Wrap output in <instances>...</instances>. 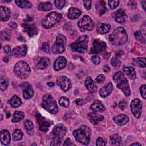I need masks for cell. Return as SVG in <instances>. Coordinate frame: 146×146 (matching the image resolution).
Wrapping results in <instances>:
<instances>
[{
    "mask_svg": "<svg viewBox=\"0 0 146 146\" xmlns=\"http://www.w3.org/2000/svg\"><path fill=\"white\" fill-rule=\"evenodd\" d=\"M67 132V128L62 124L56 125L50 133V145H58L61 144Z\"/></svg>",
    "mask_w": 146,
    "mask_h": 146,
    "instance_id": "6da1fadb",
    "label": "cell"
},
{
    "mask_svg": "<svg viewBox=\"0 0 146 146\" xmlns=\"http://www.w3.org/2000/svg\"><path fill=\"white\" fill-rule=\"evenodd\" d=\"M128 40V35L125 29L121 27L116 29L109 35V40L115 46H121Z\"/></svg>",
    "mask_w": 146,
    "mask_h": 146,
    "instance_id": "7a4b0ae2",
    "label": "cell"
},
{
    "mask_svg": "<svg viewBox=\"0 0 146 146\" xmlns=\"http://www.w3.org/2000/svg\"><path fill=\"white\" fill-rule=\"evenodd\" d=\"M113 80L117 88L120 89L126 96L130 95L131 90L128 82L122 72H116L113 76Z\"/></svg>",
    "mask_w": 146,
    "mask_h": 146,
    "instance_id": "3957f363",
    "label": "cell"
},
{
    "mask_svg": "<svg viewBox=\"0 0 146 146\" xmlns=\"http://www.w3.org/2000/svg\"><path fill=\"white\" fill-rule=\"evenodd\" d=\"M72 134L77 141L85 145H88L90 140L91 130L88 127L82 125L79 128L75 129Z\"/></svg>",
    "mask_w": 146,
    "mask_h": 146,
    "instance_id": "277c9868",
    "label": "cell"
},
{
    "mask_svg": "<svg viewBox=\"0 0 146 146\" xmlns=\"http://www.w3.org/2000/svg\"><path fill=\"white\" fill-rule=\"evenodd\" d=\"M30 72L31 70L29 64L24 61H19L14 66V72L20 79H27L30 75Z\"/></svg>",
    "mask_w": 146,
    "mask_h": 146,
    "instance_id": "5b68a950",
    "label": "cell"
},
{
    "mask_svg": "<svg viewBox=\"0 0 146 146\" xmlns=\"http://www.w3.org/2000/svg\"><path fill=\"white\" fill-rule=\"evenodd\" d=\"M42 107L52 114H56L59 110L56 102L49 94H47L43 96Z\"/></svg>",
    "mask_w": 146,
    "mask_h": 146,
    "instance_id": "8992f818",
    "label": "cell"
},
{
    "mask_svg": "<svg viewBox=\"0 0 146 146\" xmlns=\"http://www.w3.org/2000/svg\"><path fill=\"white\" fill-rule=\"evenodd\" d=\"M88 37L87 35L80 36L75 42L70 45L71 49L74 52L84 53L88 48Z\"/></svg>",
    "mask_w": 146,
    "mask_h": 146,
    "instance_id": "52a82bcc",
    "label": "cell"
},
{
    "mask_svg": "<svg viewBox=\"0 0 146 146\" xmlns=\"http://www.w3.org/2000/svg\"><path fill=\"white\" fill-rule=\"evenodd\" d=\"M62 15L56 11H52L48 13L42 21V25L45 29H50L54 26L56 23L62 19Z\"/></svg>",
    "mask_w": 146,
    "mask_h": 146,
    "instance_id": "ba28073f",
    "label": "cell"
},
{
    "mask_svg": "<svg viewBox=\"0 0 146 146\" xmlns=\"http://www.w3.org/2000/svg\"><path fill=\"white\" fill-rule=\"evenodd\" d=\"M67 43V39L64 35L59 34L55 43L52 46V51L54 54H61L64 52Z\"/></svg>",
    "mask_w": 146,
    "mask_h": 146,
    "instance_id": "9c48e42d",
    "label": "cell"
},
{
    "mask_svg": "<svg viewBox=\"0 0 146 146\" xmlns=\"http://www.w3.org/2000/svg\"><path fill=\"white\" fill-rule=\"evenodd\" d=\"M78 26L82 31H91L94 27V23L89 16L85 15L78 21Z\"/></svg>",
    "mask_w": 146,
    "mask_h": 146,
    "instance_id": "30bf717a",
    "label": "cell"
},
{
    "mask_svg": "<svg viewBox=\"0 0 146 146\" xmlns=\"http://www.w3.org/2000/svg\"><path fill=\"white\" fill-rule=\"evenodd\" d=\"M130 108L131 112L135 117L139 118L141 116L142 112V103L140 99H133L131 103Z\"/></svg>",
    "mask_w": 146,
    "mask_h": 146,
    "instance_id": "8fae6325",
    "label": "cell"
},
{
    "mask_svg": "<svg viewBox=\"0 0 146 146\" xmlns=\"http://www.w3.org/2000/svg\"><path fill=\"white\" fill-rule=\"evenodd\" d=\"M57 84L64 91H68L71 87V83L70 80L65 76H59L56 80Z\"/></svg>",
    "mask_w": 146,
    "mask_h": 146,
    "instance_id": "7c38bea8",
    "label": "cell"
},
{
    "mask_svg": "<svg viewBox=\"0 0 146 146\" xmlns=\"http://www.w3.org/2000/svg\"><path fill=\"white\" fill-rule=\"evenodd\" d=\"M106 48V43L104 42L97 39L94 40L93 42L92 47L91 49V52L92 54H98L105 50Z\"/></svg>",
    "mask_w": 146,
    "mask_h": 146,
    "instance_id": "4fadbf2b",
    "label": "cell"
},
{
    "mask_svg": "<svg viewBox=\"0 0 146 146\" xmlns=\"http://www.w3.org/2000/svg\"><path fill=\"white\" fill-rule=\"evenodd\" d=\"M112 17L117 22L120 23H124L128 18L125 11L122 9H120L113 13Z\"/></svg>",
    "mask_w": 146,
    "mask_h": 146,
    "instance_id": "5bb4252c",
    "label": "cell"
},
{
    "mask_svg": "<svg viewBox=\"0 0 146 146\" xmlns=\"http://www.w3.org/2000/svg\"><path fill=\"white\" fill-rule=\"evenodd\" d=\"M36 119L39 126L40 130L43 132H47L51 125L50 123L39 113L37 114Z\"/></svg>",
    "mask_w": 146,
    "mask_h": 146,
    "instance_id": "9a60e30c",
    "label": "cell"
},
{
    "mask_svg": "<svg viewBox=\"0 0 146 146\" xmlns=\"http://www.w3.org/2000/svg\"><path fill=\"white\" fill-rule=\"evenodd\" d=\"M21 86L23 89V94L24 98L26 99H30L34 94V91L31 86L27 82H24L21 84Z\"/></svg>",
    "mask_w": 146,
    "mask_h": 146,
    "instance_id": "2e32d148",
    "label": "cell"
},
{
    "mask_svg": "<svg viewBox=\"0 0 146 146\" xmlns=\"http://www.w3.org/2000/svg\"><path fill=\"white\" fill-rule=\"evenodd\" d=\"M27 51V47L25 45L15 47L12 51V55L17 58L23 57L26 55Z\"/></svg>",
    "mask_w": 146,
    "mask_h": 146,
    "instance_id": "e0dca14e",
    "label": "cell"
},
{
    "mask_svg": "<svg viewBox=\"0 0 146 146\" xmlns=\"http://www.w3.org/2000/svg\"><path fill=\"white\" fill-rule=\"evenodd\" d=\"M66 64L67 60L66 58L63 56H59L55 60L53 67L55 71H59L64 68Z\"/></svg>",
    "mask_w": 146,
    "mask_h": 146,
    "instance_id": "ac0fdd59",
    "label": "cell"
},
{
    "mask_svg": "<svg viewBox=\"0 0 146 146\" xmlns=\"http://www.w3.org/2000/svg\"><path fill=\"white\" fill-rule=\"evenodd\" d=\"M25 31L27 33L30 37H33L38 34V29L35 25L25 24L23 25Z\"/></svg>",
    "mask_w": 146,
    "mask_h": 146,
    "instance_id": "d6986e66",
    "label": "cell"
},
{
    "mask_svg": "<svg viewBox=\"0 0 146 146\" xmlns=\"http://www.w3.org/2000/svg\"><path fill=\"white\" fill-rule=\"evenodd\" d=\"M88 118L90 121L94 125L98 124L104 119V116L95 112H90L88 113Z\"/></svg>",
    "mask_w": 146,
    "mask_h": 146,
    "instance_id": "ffe728a7",
    "label": "cell"
},
{
    "mask_svg": "<svg viewBox=\"0 0 146 146\" xmlns=\"http://www.w3.org/2000/svg\"><path fill=\"white\" fill-rule=\"evenodd\" d=\"M114 122L117 125L121 126L125 125L129 121V117L125 114H120L113 118Z\"/></svg>",
    "mask_w": 146,
    "mask_h": 146,
    "instance_id": "44dd1931",
    "label": "cell"
},
{
    "mask_svg": "<svg viewBox=\"0 0 146 146\" xmlns=\"http://www.w3.org/2000/svg\"><path fill=\"white\" fill-rule=\"evenodd\" d=\"M85 86L90 92L94 93L97 90V86L91 77H87L85 80Z\"/></svg>",
    "mask_w": 146,
    "mask_h": 146,
    "instance_id": "7402d4cb",
    "label": "cell"
},
{
    "mask_svg": "<svg viewBox=\"0 0 146 146\" xmlns=\"http://www.w3.org/2000/svg\"><path fill=\"white\" fill-rule=\"evenodd\" d=\"M10 10L6 6L0 7V19L1 21H7L10 17Z\"/></svg>",
    "mask_w": 146,
    "mask_h": 146,
    "instance_id": "603a6c76",
    "label": "cell"
},
{
    "mask_svg": "<svg viewBox=\"0 0 146 146\" xmlns=\"http://www.w3.org/2000/svg\"><path fill=\"white\" fill-rule=\"evenodd\" d=\"M113 86L111 82L108 83L106 86L103 87L99 90V95L102 98H105L112 91Z\"/></svg>",
    "mask_w": 146,
    "mask_h": 146,
    "instance_id": "cb8c5ba5",
    "label": "cell"
},
{
    "mask_svg": "<svg viewBox=\"0 0 146 146\" xmlns=\"http://www.w3.org/2000/svg\"><path fill=\"white\" fill-rule=\"evenodd\" d=\"M10 141V135L7 130L3 129L1 131V142L5 145H7Z\"/></svg>",
    "mask_w": 146,
    "mask_h": 146,
    "instance_id": "d4e9b609",
    "label": "cell"
},
{
    "mask_svg": "<svg viewBox=\"0 0 146 146\" xmlns=\"http://www.w3.org/2000/svg\"><path fill=\"white\" fill-rule=\"evenodd\" d=\"M90 108L94 112H102L105 110V107L103 103L98 100L94 101L93 103L90 106Z\"/></svg>",
    "mask_w": 146,
    "mask_h": 146,
    "instance_id": "484cf974",
    "label": "cell"
},
{
    "mask_svg": "<svg viewBox=\"0 0 146 146\" xmlns=\"http://www.w3.org/2000/svg\"><path fill=\"white\" fill-rule=\"evenodd\" d=\"M111 26L109 24L104 23H100L96 27V31L99 34H104L110 31Z\"/></svg>",
    "mask_w": 146,
    "mask_h": 146,
    "instance_id": "4316f807",
    "label": "cell"
},
{
    "mask_svg": "<svg viewBox=\"0 0 146 146\" xmlns=\"http://www.w3.org/2000/svg\"><path fill=\"white\" fill-rule=\"evenodd\" d=\"M81 15V11L76 7H71L67 13V17L70 19L78 18Z\"/></svg>",
    "mask_w": 146,
    "mask_h": 146,
    "instance_id": "83f0119b",
    "label": "cell"
},
{
    "mask_svg": "<svg viewBox=\"0 0 146 146\" xmlns=\"http://www.w3.org/2000/svg\"><path fill=\"white\" fill-rule=\"evenodd\" d=\"M123 71L124 74L131 80H134L136 78V74L135 70L132 67H126L124 68Z\"/></svg>",
    "mask_w": 146,
    "mask_h": 146,
    "instance_id": "f1b7e54d",
    "label": "cell"
},
{
    "mask_svg": "<svg viewBox=\"0 0 146 146\" xmlns=\"http://www.w3.org/2000/svg\"><path fill=\"white\" fill-rule=\"evenodd\" d=\"M9 103L13 108H17L19 107L22 104V101L18 96L14 95L9 100Z\"/></svg>",
    "mask_w": 146,
    "mask_h": 146,
    "instance_id": "f546056e",
    "label": "cell"
},
{
    "mask_svg": "<svg viewBox=\"0 0 146 146\" xmlns=\"http://www.w3.org/2000/svg\"><path fill=\"white\" fill-rule=\"evenodd\" d=\"M50 60L47 58H41L36 64V68L39 70H43L46 68L49 64Z\"/></svg>",
    "mask_w": 146,
    "mask_h": 146,
    "instance_id": "4dcf8cb0",
    "label": "cell"
},
{
    "mask_svg": "<svg viewBox=\"0 0 146 146\" xmlns=\"http://www.w3.org/2000/svg\"><path fill=\"white\" fill-rule=\"evenodd\" d=\"M104 1H99L96 5L95 8L96 12L99 15L103 14L106 11V7Z\"/></svg>",
    "mask_w": 146,
    "mask_h": 146,
    "instance_id": "1f68e13d",
    "label": "cell"
},
{
    "mask_svg": "<svg viewBox=\"0 0 146 146\" xmlns=\"http://www.w3.org/2000/svg\"><path fill=\"white\" fill-rule=\"evenodd\" d=\"M52 5L50 2H41L38 6V9L43 11H48L52 9Z\"/></svg>",
    "mask_w": 146,
    "mask_h": 146,
    "instance_id": "d6a6232c",
    "label": "cell"
},
{
    "mask_svg": "<svg viewBox=\"0 0 146 146\" xmlns=\"http://www.w3.org/2000/svg\"><path fill=\"white\" fill-rule=\"evenodd\" d=\"M24 113L21 111H15L11 120L13 123H17L22 120L24 118Z\"/></svg>",
    "mask_w": 146,
    "mask_h": 146,
    "instance_id": "836d02e7",
    "label": "cell"
},
{
    "mask_svg": "<svg viewBox=\"0 0 146 146\" xmlns=\"http://www.w3.org/2000/svg\"><path fill=\"white\" fill-rule=\"evenodd\" d=\"M15 2L17 4V5L18 6L20 7L21 8L29 9V8L31 7V6H32L31 3L29 1H27L18 0V1H15Z\"/></svg>",
    "mask_w": 146,
    "mask_h": 146,
    "instance_id": "e575fe53",
    "label": "cell"
},
{
    "mask_svg": "<svg viewBox=\"0 0 146 146\" xmlns=\"http://www.w3.org/2000/svg\"><path fill=\"white\" fill-rule=\"evenodd\" d=\"M110 140L112 145H119L121 144V138L118 135H113L110 136Z\"/></svg>",
    "mask_w": 146,
    "mask_h": 146,
    "instance_id": "d590c367",
    "label": "cell"
},
{
    "mask_svg": "<svg viewBox=\"0 0 146 146\" xmlns=\"http://www.w3.org/2000/svg\"><path fill=\"white\" fill-rule=\"evenodd\" d=\"M10 36H11V33L8 30H4L1 32L0 37L2 40L9 41L10 39Z\"/></svg>",
    "mask_w": 146,
    "mask_h": 146,
    "instance_id": "8d00e7d4",
    "label": "cell"
},
{
    "mask_svg": "<svg viewBox=\"0 0 146 146\" xmlns=\"http://www.w3.org/2000/svg\"><path fill=\"white\" fill-rule=\"evenodd\" d=\"M135 39L141 43H145V38L143 35L142 32L140 30L136 31L134 33Z\"/></svg>",
    "mask_w": 146,
    "mask_h": 146,
    "instance_id": "74e56055",
    "label": "cell"
},
{
    "mask_svg": "<svg viewBox=\"0 0 146 146\" xmlns=\"http://www.w3.org/2000/svg\"><path fill=\"white\" fill-rule=\"evenodd\" d=\"M23 133L20 129H15L13 133V139L14 141H18L22 139Z\"/></svg>",
    "mask_w": 146,
    "mask_h": 146,
    "instance_id": "f35d334b",
    "label": "cell"
},
{
    "mask_svg": "<svg viewBox=\"0 0 146 146\" xmlns=\"http://www.w3.org/2000/svg\"><path fill=\"white\" fill-rule=\"evenodd\" d=\"M9 83L6 78H1L0 80V88L2 91H5L7 88Z\"/></svg>",
    "mask_w": 146,
    "mask_h": 146,
    "instance_id": "ab89813d",
    "label": "cell"
},
{
    "mask_svg": "<svg viewBox=\"0 0 146 146\" xmlns=\"http://www.w3.org/2000/svg\"><path fill=\"white\" fill-rule=\"evenodd\" d=\"M134 62L140 67H145L146 63H145V58H137L134 59Z\"/></svg>",
    "mask_w": 146,
    "mask_h": 146,
    "instance_id": "60d3db41",
    "label": "cell"
},
{
    "mask_svg": "<svg viewBox=\"0 0 146 146\" xmlns=\"http://www.w3.org/2000/svg\"><path fill=\"white\" fill-rule=\"evenodd\" d=\"M59 103L60 106H61L62 107H66L69 105V99L67 97L63 96V97H61L60 99H59Z\"/></svg>",
    "mask_w": 146,
    "mask_h": 146,
    "instance_id": "b9f144b4",
    "label": "cell"
},
{
    "mask_svg": "<svg viewBox=\"0 0 146 146\" xmlns=\"http://www.w3.org/2000/svg\"><path fill=\"white\" fill-rule=\"evenodd\" d=\"M24 127L25 128V129L28 131H31L32 130H33L34 128V125L33 124V123L29 120H26L24 121Z\"/></svg>",
    "mask_w": 146,
    "mask_h": 146,
    "instance_id": "7bdbcfd3",
    "label": "cell"
},
{
    "mask_svg": "<svg viewBox=\"0 0 146 146\" xmlns=\"http://www.w3.org/2000/svg\"><path fill=\"white\" fill-rule=\"evenodd\" d=\"M120 2L118 0H110L108 1L109 6L111 9H114L117 7L119 4Z\"/></svg>",
    "mask_w": 146,
    "mask_h": 146,
    "instance_id": "ee69618b",
    "label": "cell"
},
{
    "mask_svg": "<svg viewBox=\"0 0 146 146\" xmlns=\"http://www.w3.org/2000/svg\"><path fill=\"white\" fill-rule=\"evenodd\" d=\"M54 3L56 6V7L58 9H62L64 7V6L66 5V1L64 0H61V1H55Z\"/></svg>",
    "mask_w": 146,
    "mask_h": 146,
    "instance_id": "f6af8a7d",
    "label": "cell"
},
{
    "mask_svg": "<svg viewBox=\"0 0 146 146\" xmlns=\"http://www.w3.org/2000/svg\"><path fill=\"white\" fill-rule=\"evenodd\" d=\"M111 64L114 67H118L121 65V62L118 58L115 57L111 59Z\"/></svg>",
    "mask_w": 146,
    "mask_h": 146,
    "instance_id": "bcb514c9",
    "label": "cell"
},
{
    "mask_svg": "<svg viewBox=\"0 0 146 146\" xmlns=\"http://www.w3.org/2000/svg\"><path fill=\"white\" fill-rule=\"evenodd\" d=\"M107 144L106 140H104L103 138L99 137L96 141V145H106Z\"/></svg>",
    "mask_w": 146,
    "mask_h": 146,
    "instance_id": "7dc6e473",
    "label": "cell"
},
{
    "mask_svg": "<svg viewBox=\"0 0 146 146\" xmlns=\"http://www.w3.org/2000/svg\"><path fill=\"white\" fill-rule=\"evenodd\" d=\"M91 60H92V62L95 64H98L100 62V57L98 55H93L92 56V58H91Z\"/></svg>",
    "mask_w": 146,
    "mask_h": 146,
    "instance_id": "c3c4849f",
    "label": "cell"
},
{
    "mask_svg": "<svg viewBox=\"0 0 146 146\" xmlns=\"http://www.w3.org/2000/svg\"><path fill=\"white\" fill-rule=\"evenodd\" d=\"M145 88H146V86L145 84L142 85L140 88V94L141 95V96L143 98V99H145L146 98V95H145Z\"/></svg>",
    "mask_w": 146,
    "mask_h": 146,
    "instance_id": "681fc988",
    "label": "cell"
},
{
    "mask_svg": "<svg viewBox=\"0 0 146 146\" xmlns=\"http://www.w3.org/2000/svg\"><path fill=\"white\" fill-rule=\"evenodd\" d=\"M127 102L125 100H121V101L119 103V108H120L121 110H125V108L126 107H127Z\"/></svg>",
    "mask_w": 146,
    "mask_h": 146,
    "instance_id": "f907efd6",
    "label": "cell"
},
{
    "mask_svg": "<svg viewBox=\"0 0 146 146\" xmlns=\"http://www.w3.org/2000/svg\"><path fill=\"white\" fill-rule=\"evenodd\" d=\"M104 80H105V76H104V75H102V74H100V75H98V76L96 77V79H95L96 82L97 83H103Z\"/></svg>",
    "mask_w": 146,
    "mask_h": 146,
    "instance_id": "816d5d0a",
    "label": "cell"
},
{
    "mask_svg": "<svg viewBox=\"0 0 146 146\" xmlns=\"http://www.w3.org/2000/svg\"><path fill=\"white\" fill-rule=\"evenodd\" d=\"M83 4L85 7V8L87 10H90L91 7V4L92 2L91 1H83Z\"/></svg>",
    "mask_w": 146,
    "mask_h": 146,
    "instance_id": "f5cc1de1",
    "label": "cell"
},
{
    "mask_svg": "<svg viewBox=\"0 0 146 146\" xmlns=\"http://www.w3.org/2000/svg\"><path fill=\"white\" fill-rule=\"evenodd\" d=\"M41 49L45 52H48L49 51V45L47 42H44L43 43Z\"/></svg>",
    "mask_w": 146,
    "mask_h": 146,
    "instance_id": "db71d44e",
    "label": "cell"
},
{
    "mask_svg": "<svg viewBox=\"0 0 146 146\" xmlns=\"http://www.w3.org/2000/svg\"><path fill=\"white\" fill-rule=\"evenodd\" d=\"M63 145H74V144L71 142L70 139H67L65 140V142L63 144Z\"/></svg>",
    "mask_w": 146,
    "mask_h": 146,
    "instance_id": "11a10c76",
    "label": "cell"
},
{
    "mask_svg": "<svg viewBox=\"0 0 146 146\" xmlns=\"http://www.w3.org/2000/svg\"><path fill=\"white\" fill-rule=\"evenodd\" d=\"M3 50H4V51L6 53H9L10 52V50H11V47L9 45H6L5 46H4L3 47Z\"/></svg>",
    "mask_w": 146,
    "mask_h": 146,
    "instance_id": "9f6ffc18",
    "label": "cell"
},
{
    "mask_svg": "<svg viewBox=\"0 0 146 146\" xmlns=\"http://www.w3.org/2000/svg\"><path fill=\"white\" fill-rule=\"evenodd\" d=\"M75 102L78 105H82L83 103V100L82 99H76Z\"/></svg>",
    "mask_w": 146,
    "mask_h": 146,
    "instance_id": "6f0895ef",
    "label": "cell"
},
{
    "mask_svg": "<svg viewBox=\"0 0 146 146\" xmlns=\"http://www.w3.org/2000/svg\"><path fill=\"white\" fill-rule=\"evenodd\" d=\"M9 26L11 27H13V28H15L17 27V24L15 23V22H11L9 25Z\"/></svg>",
    "mask_w": 146,
    "mask_h": 146,
    "instance_id": "680465c9",
    "label": "cell"
},
{
    "mask_svg": "<svg viewBox=\"0 0 146 146\" xmlns=\"http://www.w3.org/2000/svg\"><path fill=\"white\" fill-rule=\"evenodd\" d=\"M47 85H48L49 87H53V86L55 85V84H54L53 82H48V83H47Z\"/></svg>",
    "mask_w": 146,
    "mask_h": 146,
    "instance_id": "91938a15",
    "label": "cell"
},
{
    "mask_svg": "<svg viewBox=\"0 0 146 146\" xmlns=\"http://www.w3.org/2000/svg\"><path fill=\"white\" fill-rule=\"evenodd\" d=\"M107 70H108V71H110V68L108 67V66H105L104 67V71H105V72H107Z\"/></svg>",
    "mask_w": 146,
    "mask_h": 146,
    "instance_id": "94428289",
    "label": "cell"
},
{
    "mask_svg": "<svg viewBox=\"0 0 146 146\" xmlns=\"http://www.w3.org/2000/svg\"><path fill=\"white\" fill-rule=\"evenodd\" d=\"M131 146H134V145H139V146H141V144L138 143H133L132 144L130 145Z\"/></svg>",
    "mask_w": 146,
    "mask_h": 146,
    "instance_id": "6125c7cd",
    "label": "cell"
},
{
    "mask_svg": "<svg viewBox=\"0 0 146 146\" xmlns=\"http://www.w3.org/2000/svg\"><path fill=\"white\" fill-rule=\"evenodd\" d=\"M145 3H146V2H145V1H143V2H142V4H143L142 5H143V9H144V10H145V7H144Z\"/></svg>",
    "mask_w": 146,
    "mask_h": 146,
    "instance_id": "be15d7a7",
    "label": "cell"
},
{
    "mask_svg": "<svg viewBox=\"0 0 146 146\" xmlns=\"http://www.w3.org/2000/svg\"><path fill=\"white\" fill-rule=\"evenodd\" d=\"M7 117H10V113H8L7 114Z\"/></svg>",
    "mask_w": 146,
    "mask_h": 146,
    "instance_id": "e7e4bbea",
    "label": "cell"
}]
</instances>
